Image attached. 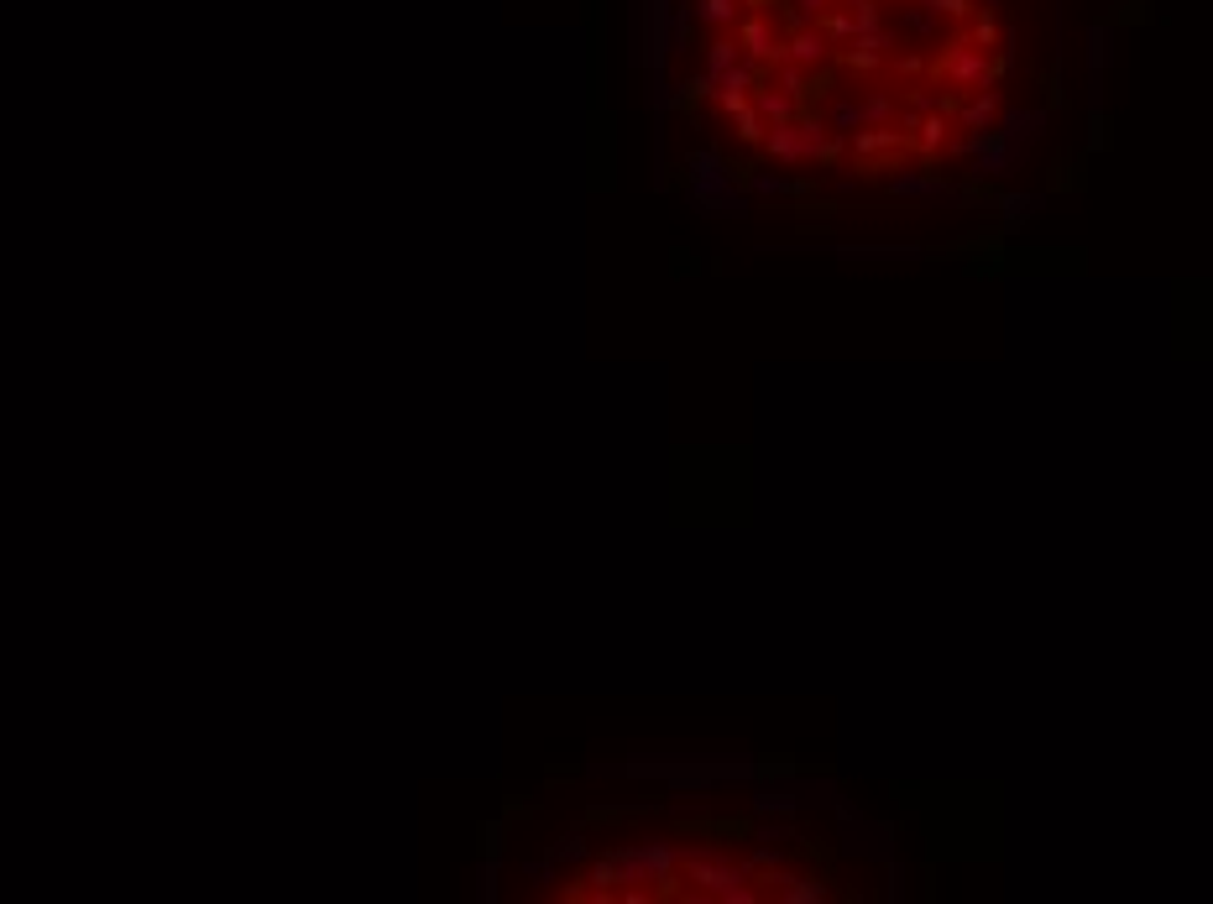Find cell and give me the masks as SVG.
<instances>
[{"instance_id":"5b68a950","label":"cell","mask_w":1213,"mask_h":904,"mask_svg":"<svg viewBox=\"0 0 1213 904\" xmlns=\"http://www.w3.org/2000/svg\"><path fill=\"white\" fill-rule=\"evenodd\" d=\"M743 58H748V53H743V42H738V37H712V42H706V53H701V74L712 79V84H722Z\"/></svg>"},{"instance_id":"52a82bcc","label":"cell","mask_w":1213,"mask_h":904,"mask_svg":"<svg viewBox=\"0 0 1213 904\" xmlns=\"http://www.w3.org/2000/svg\"><path fill=\"white\" fill-rule=\"evenodd\" d=\"M738 6L743 0H696V21H706V27H732Z\"/></svg>"},{"instance_id":"ba28073f","label":"cell","mask_w":1213,"mask_h":904,"mask_svg":"<svg viewBox=\"0 0 1213 904\" xmlns=\"http://www.w3.org/2000/svg\"><path fill=\"white\" fill-rule=\"evenodd\" d=\"M738 136H743V142H764V136H769V121L748 105V110H738Z\"/></svg>"},{"instance_id":"8992f818","label":"cell","mask_w":1213,"mask_h":904,"mask_svg":"<svg viewBox=\"0 0 1213 904\" xmlns=\"http://www.w3.org/2000/svg\"><path fill=\"white\" fill-rule=\"evenodd\" d=\"M795 105H800V100L790 95V89H769V84H759V89H753V110H759L769 126H785V121H795Z\"/></svg>"},{"instance_id":"7a4b0ae2","label":"cell","mask_w":1213,"mask_h":904,"mask_svg":"<svg viewBox=\"0 0 1213 904\" xmlns=\"http://www.w3.org/2000/svg\"><path fill=\"white\" fill-rule=\"evenodd\" d=\"M764 147H769L774 162H806V157H821V147H827V131H821V121H811V115H800V121L769 126Z\"/></svg>"},{"instance_id":"6da1fadb","label":"cell","mask_w":1213,"mask_h":904,"mask_svg":"<svg viewBox=\"0 0 1213 904\" xmlns=\"http://www.w3.org/2000/svg\"><path fill=\"white\" fill-rule=\"evenodd\" d=\"M680 868H685V878H691L701 894H712V899H738V904L759 899V889H748V873L732 863V857L712 852V847H691L680 857Z\"/></svg>"},{"instance_id":"3957f363","label":"cell","mask_w":1213,"mask_h":904,"mask_svg":"<svg viewBox=\"0 0 1213 904\" xmlns=\"http://www.w3.org/2000/svg\"><path fill=\"white\" fill-rule=\"evenodd\" d=\"M738 42H743V53H748L753 63H785V37L769 27V16H764V11L743 21V27H738Z\"/></svg>"},{"instance_id":"277c9868","label":"cell","mask_w":1213,"mask_h":904,"mask_svg":"<svg viewBox=\"0 0 1213 904\" xmlns=\"http://www.w3.org/2000/svg\"><path fill=\"white\" fill-rule=\"evenodd\" d=\"M827 58H832V37L821 27H795V37H785V63L806 68V74L827 68Z\"/></svg>"}]
</instances>
